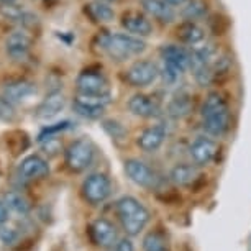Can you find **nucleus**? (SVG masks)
<instances>
[{"label":"nucleus","instance_id":"nucleus-1","mask_svg":"<svg viewBox=\"0 0 251 251\" xmlns=\"http://www.w3.org/2000/svg\"><path fill=\"white\" fill-rule=\"evenodd\" d=\"M97 48L113 63H126L145 53L146 41L130 33L103 31L97 35Z\"/></svg>","mask_w":251,"mask_h":251},{"label":"nucleus","instance_id":"nucleus-2","mask_svg":"<svg viewBox=\"0 0 251 251\" xmlns=\"http://www.w3.org/2000/svg\"><path fill=\"white\" fill-rule=\"evenodd\" d=\"M202 130L205 135L220 138L230 130L231 125V112L226 99L220 92H208L201 107Z\"/></svg>","mask_w":251,"mask_h":251},{"label":"nucleus","instance_id":"nucleus-3","mask_svg":"<svg viewBox=\"0 0 251 251\" xmlns=\"http://www.w3.org/2000/svg\"><path fill=\"white\" fill-rule=\"evenodd\" d=\"M161 75L166 84H176L191 68V50L181 43H168L159 48Z\"/></svg>","mask_w":251,"mask_h":251},{"label":"nucleus","instance_id":"nucleus-4","mask_svg":"<svg viewBox=\"0 0 251 251\" xmlns=\"http://www.w3.org/2000/svg\"><path fill=\"white\" fill-rule=\"evenodd\" d=\"M115 212L123 231L128 236H136L145 230L150 222V212L138 199L123 196L115 202Z\"/></svg>","mask_w":251,"mask_h":251},{"label":"nucleus","instance_id":"nucleus-5","mask_svg":"<svg viewBox=\"0 0 251 251\" xmlns=\"http://www.w3.org/2000/svg\"><path fill=\"white\" fill-rule=\"evenodd\" d=\"M161 77V68L151 59H136L123 71V80L133 89H146Z\"/></svg>","mask_w":251,"mask_h":251},{"label":"nucleus","instance_id":"nucleus-6","mask_svg":"<svg viewBox=\"0 0 251 251\" xmlns=\"http://www.w3.org/2000/svg\"><path fill=\"white\" fill-rule=\"evenodd\" d=\"M96 159V148L87 138H79L71 141L64 150V164L71 173H84L92 166Z\"/></svg>","mask_w":251,"mask_h":251},{"label":"nucleus","instance_id":"nucleus-7","mask_svg":"<svg viewBox=\"0 0 251 251\" xmlns=\"http://www.w3.org/2000/svg\"><path fill=\"white\" fill-rule=\"evenodd\" d=\"M82 199L89 205H100L110 197L112 194V182L110 177L103 173H92L82 181L80 186Z\"/></svg>","mask_w":251,"mask_h":251},{"label":"nucleus","instance_id":"nucleus-8","mask_svg":"<svg viewBox=\"0 0 251 251\" xmlns=\"http://www.w3.org/2000/svg\"><path fill=\"white\" fill-rule=\"evenodd\" d=\"M75 91L86 96H105L110 94V84L100 69L87 68L75 77Z\"/></svg>","mask_w":251,"mask_h":251},{"label":"nucleus","instance_id":"nucleus-9","mask_svg":"<svg viewBox=\"0 0 251 251\" xmlns=\"http://www.w3.org/2000/svg\"><path fill=\"white\" fill-rule=\"evenodd\" d=\"M123 169H125L126 177L133 184H136L138 187L150 189V191L158 187V184H159L158 174H156L154 169L146 164L145 161L130 158L123 163Z\"/></svg>","mask_w":251,"mask_h":251},{"label":"nucleus","instance_id":"nucleus-10","mask_svg":"<svg viewBox=\"0 0 251 251\" xmlns=\"http://www.w3.org/2000/svg\"><path fill=\"white\" fill-rule=\"evenodd\" d=\"M110 94L105 96H86V94H77L73 99V110L79 117L89 118V120H96L100 118L105 112L107 105L110 103Z\"/></svg>","mask_w":251,"mask_h":251},{"label":"nucleus","instance_id":"nucleus-11","mask_svg":"<svg viewBox=\"0 0 251 251\" xmlns=\"http://www.w3.org/2000/svg\"><path fill=\"white\" fill-rule=\"evenodd\" d=\"M31 48L33 38L25 28H18V30L8 33V36L5 38V53L15 63L25 61L30 56Z\"/></svg>","mask_w":251,"mask_h":251},{"label":"nucleus","instance_id":"nucleus-12","mask_svg":"<svg viewBox=\"0 0 251 251\" xmlns=\"http://www.w3.org/2000/svg\"><path fill=\"white\" fill-rule=\"evenodd\" d=\"M50 163L40 154H28L18 164V177L23 182L30 181H41V179L50 176Z\"/></svg>","mask_w":251,"mask_h":251},{"label":"nucleus","instance_id":"nucleus-13","mask_svg":"<svg viewBox=\"0 0 251 251\" xmlns=\"http://www.w3.org/2000/svg\"><path fill=\"white\" fill-rule=\"evenodd\" d=\"M126 107L131 115L138 117V118H145V120H151V118H158L163 113V108H161V103L158 99H154L153 96H148V94L138 92L135 96H131L126 102Z\"/></svg>","mask_w":251,"mask_h":251},{"label":"nucleus","instance_id":"nucleus-14","mask_svg":"<svg viewBox=\"0 0 251 251\" xmlns=\"http://www.w3.org/2000/svg\"><path fill=\"white\" fill-rule=\"evenodd\" d=\"M217 154H219V145L208 135L197 136L191 143V146H189V156H191L192 163L197 164L199 168L215 161Z\"/></svg>","mask_w":251,"mask_h":251},{"label":"nucleus","instance_id":"nucleus-15","mask_svg":"<svg viewBox=\"0 0 251 251\" xmlns=\"http://www.w3.org/2000/svg\"><path fill=\"white\" fill-rule=\"evenodd\" d=\"M89 236L91 241L99 248H113L117 245V228L110 220L97 219L89 226Z\"/></svg>","mask_w":251,"mask_h":251},{"label":"nucleus","instance_id":"nucleus-16","mask_svg":"<svg viewBox=\"0 0 251 251\" xmlns=\"http://www.w3.org/2000/svg\"><path fill=\"white\" fill-rule=\"evenodd\" d=\"M122 28L130 35L140 36V38H148L153 35L154 26L151 23V18L146 15L145 12H126L122 15L120 20Z\"/></svg>","mask_w":251,"mask_h":251},{"label":"nucleus","instance_id":"nucleus-17","mask_svg":"<svg viewBox=\"0 0 251 251\" xmlns=\"http://www.w3.org/2000/svg\"><path fill=\"white\" fill-rule=\"evenodd\" d=\"M166 136H168V126L164 123H156V125L146 126L136 136V146L143 153H156L163 146Z\"/></svg>","mask_w":251,"mask_h":251},{"label":"nucleus","instance_id":"nucleus-18","mask_svg":"<svg viewBox=\"0 0 251 251\" xmlns=\"http://www.w3.org/2000/svg\"><path fill=\"white\" fill-rule=\"evenodd\" d=\"M2 96L17 105L36 96V84L28 79H10L2 86Z\"/></svg>","mask_w":251,"mask_h":251},{"label":"nucleus","instance_id":"nucleus-19","mask_svg":"<svg viewBox=\"0 0 251 251\" xmlns=\"http://www.w3.org/2000/svg\"><path fill=\"white\" fill-rule=\"evenodd\" d=\"M141 10L161 25H171L177 18L176 8L169 5L166 0H141Z\"/></svg>","mask_w":251,"mask_h":251},{"label":"nucleus","instance_id":"nucleus-20","mask_svg":"<svg viewBox=\"0 0 251 251\" xmlns=\"http://www.w3.org/2000/svg\"><path fill=\"white\" fill-rule=\"evenodd\" d=\"M176 38L181 45L196 48V46L205 43L207 31H205V28L201 25V22L182 20L176 26Z\"/></svg>","mask_w":251,"mask_h":251},{"label":"nucleus","instance_id":"nucleus-21","mask_svg":"<svg viewBox=\"0 0 251 251\" xmlns=\"http://www.w3.org/2000/svg\"><path fill=\"white\" fill-rule=\"evenodd\" d=\"M201 177L202 174L199 171V166L189 163H179L169 173V179L176 187H194L201 181Z\"/></svg>","mask_w":251,"mask_h":251},{"label":"nucleus","instance_id":"nucleus-22","mask_svg":"<svg viewBox=\"0 0 251 251\" xmlns=\"http://www.w3.org/2000/svg\"><path fill=\"white\" fill-rule=\"evenodd\" d=\"M66 107V97L61 91H51L43 100L38 103L35 108V117L40 120H51L58 115L59 112H63Z\"/></svg>","mask_w":251,"mask_h":251},{"label":"nucleus","instance_id":"nucleus-23","mask_svg":"<svg viewBox=\"0 0 251 251\" xmlns=\"http://www.w3.org/2000/svg\"><path fill=\"white\" fill-rule=\"evenodd\" d=\"M84 12L94 23H99V25H105V23H112L115 20V10L112 8V5L100 2V0H92V2L86 3Z\"/></svg>","mask_w":251,"mask_h":251},{"label":"nucleus","instance_id":"nucleus-24","mask_svg":"<svg viewBox=\"0 0 251 251\" xmlns=\"http://www.w3.org/2000/svg\"><path fill=\"white\" fill-rule=\"evenodd\" d=\"M194 110V102L191 96L187 94H177L169 100L168 107H166V113L168 117L174 118V120H182V118L189 117Z\"/></svg>","mask_w":251,"mask_h":251},{"label":"nucleus","instance_id":"nucleus-25","mask_svg":"<svg viewBox=\"0 0 251 251\" xmlns=\"http://www.w3.org/2000/svg\"><path fill=\"white\" fill-rule=\"evenodd\" d=\"M3 201H5L7 207L10 208V212H13V214L20 215L22 219L23 217H28V214H30L31 210V203L30 201L23 196L22 192H17V191H8L3 194Z\"/></svg>","mask_w":251,"mask_h":251},{"label":"nucleus","instance_id":"nucleus-26","mask_svg":"<svg viewBox=\"0 0 251 251\" xmlns=\"http://www.w3.org/2000/svg\"><path fill=\"white\" fill-rule=\"evenodd\" d=\"M207 2L205 0H187L181 7V17L182 20H192V22H202L207 17Z\"/></svg>","mask_w":251,"mask_h":251},{"label":"nucleus","instance_id":"nucleus-27","mask_svg":"<svg viewBox=\"0 0 251 251\" xmlns=\"http://www.w3.org/2000/svg\"><path fill=\"white\" fill-rule=\"evenodd\" d=\"M143 251H171V246H169V241L164 233L154 230L145 235Z\"/></svg>","mask_w":251,"mask_h":251},{"label":"nucleus","instance_id":"nucleus-28","mask_svg":"<svg viewBox=\"0 0 251 251\" xmlns=\"http://www.w3.org/2000/svg\"><path fill=\"white\" fill-rule=\"evenodd\" d=\"M22 240V230L17 225L3 224L0 225V241L5 246H17Z\"/></svg>","mask_w":251,"mask_h":251},{"label":"nucleus","instance_id":"nucleus-29","mask_svg":"<svg viewBox=\"0 0 251 251\" xmlns=\"http://www.w3.org/2000/svg\"><path fill=\"white\" fill-rule=\"evenodd\" d=\"M18 113L15 108V103H12L8 99H5L0 94V122L3 123H13L17 122Z\"/></svg>","mask_w":251,"mask_h":251},{"label":"nucleus","instance_id":"nucleus-30","mask_svg":"<svg viewBox=\"0 0 251 251\" xmlns=\"http://www.w3.org/2000/svg\"><path fill=\"white\" fill-rule=\"evenodd\" d=\"M102 126L107 131V135L113 140H123L126 136V130L123 128V125H120L115 120H105Z\"/></svg>","mask_w":251,"mask_h":251},{"label":"nucleus","instance_id":"nucleus-31","mask_svg":"<svg viewBox=\"0 0 251 251\" xmlns=\"http://www.w3.org/2000/svg\"><path fill=\"white\" fill-rule=\"evenodd\" d=\"M41 146H43L45 153L50 154V156L58 154V151L61 150V145H59V141H58L56 136H54V138H48V140L41 141Z\"/></svg>","mask_w":251,"mask_h":251},{"label":"nucleus","instance_id":"nucleus-32","mask_svg":"<svg viewBox=\"0 0 251 251\" xmlns=\"http://www.w3.org/2000/svg\"><path fill=\"white\" fill-rule=\"evenodd\" d=\"M8 219H10V208L7 207L3 199H0V225L7 224Z\"/></svg>","mask_w":251,"mask_h":251},{"label":"nucleus","instance_id":"nucleus-33","mask_svg":"<svg viewBox=\"0 0 251 251\" xmlns=\"http://www.w3.org/2000/svg\"><path fill=\"white\" fill-rule=\"evenodd\" d=\"M115 251H135V248H133V243H131L128 238H122L120 241H117Z\"/></svg>","mask_w":251,"mask_h":251},{"label":"nucleus","instance_id":"nucleus-34","mask_svg":"<svg viewBox=\"0 0 251 251\" xmlns=\"http://www.w3.org/2000/svg\"><path fill=\"white\" fill-rule=\"evenodd\" d=\"M166 2L169 3L171 7H174V8H177V7H182L184 3L187 2V0H166Z\"/></svg>","mask_w":251,"mask_h":251},{"label":"nucleus","instance_id":"nucleus-35","mask_svg":"<svg viewBox=\"0 0 251 251\" xmlns=\"http://www.w3.org/2000/svg\"><path fill=\"white\" fill-rule=\"evenodd\" d=\"M100 2H105V3H110V5H112V3H118V2H120V0H100Z\"/></svg>","mask_w":251,"mask_h":251},{"label":"nucleus","instance_id":"nucleus-36","mask_svg":"<svg viewBox=\"0 0 251 251\" xmlns=\"http://www.w3.org/2000/svg\"><path fill=\"white\" fill-rule=\"evenodd\" d=\"M17 0H0V3H15Z\"/></svg>","mask_w":251,"mask_h":251}]
</instances>
